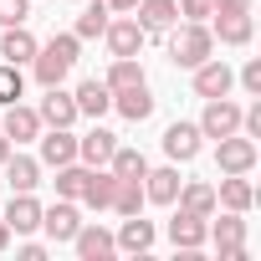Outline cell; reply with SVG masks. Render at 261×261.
Instances as JSON below:
<instances>
[{"instance_id":"cell-38","label":"cell","mask_w":261,"mask_h":261,"mask_svg":"<svg viewBox=\"0 0 261 261\" xmlns=\"http://www.w3.org/2000/svg\"><path fill=\"white\" fill-rule=\"evenodd\" d=\"M215 11H251V0H215Z\"/></svg>"},{"instance_id":"cell-5","label":"cell","mask_w":261,"mask_h":261,"mask_svg":"<svg viewBox=\"0 0 261 261\" xmlns=\"http://www.w3.org/2000/svg\"><path fill=\"white\" fill-rule=\"evenodd\" d=\"M210 241L220 251V261H246V220L236 210H225L215 225H210Z\"/></svg>"},{"instance_id":"cell-10","label":"cell","mask_w":261,"mask_h":261,"mask_svg":"<svg viewBox=\"0 0 261 261\" xmlns=\"http://www.w3.org/2000/svg\"><path fill=\"white\" fill-rule=\"evenodd\" d=\"M36 118H41V128H72L82 113H77V97H72V92H62V87H46V97H41Z\"/></svg>"},{"instance_id":"cell-14","label":"cell","mask_w":261,"mask_h":261,"mask_svg":"<svg viewBox=\"0 0 261 261\" xmlns=\"http://www.w3.org/2000/svg\"><path fill=\"white\" fill-rule=\"evenodd\" d=\"M169 241H174L179 251H200V246L210 241V225H205V215L174 210V220H169Z\"/></svg>"},{"instance_id":"cell-27","label":"cell","mask_w":261,"mask_h":261,"mask_svg":"<svg viewBox=\"0 0 261 261\" xmlns=\"http://www.w3.org/2000/svg\"><path fill=\"white\" fill-rule=\"evenodd\" d=\"M174 205H179V210H190V215H205V220L220 210V205H215V190H210V185H200V179H195V185H179Z\"/></svg>"},{"instance_id":"cell-36","label":"cell","mask_w":261,"mask_h":261,"mask_svg":"<svg viewBox=\"0 0 261 261\" xmlns=\"http://www.w3.org/2000/svg\"><path fill=\"white\" fill-rule=\"evenodd\" d=\"M236 82H241L251 97H261V57H251V62L241 67V77H236Z\"/></svg>"},{"instance_id":"cell-32","label":"cell","mask_w":261,"mask_h":261,"mask_svg":"<svg viewBox=\"0 0 261 261\" xmlns=\"http://www.w3.org/2000/svg\"><path fill=\"white\" fill-rule=\"evenodd\" d=\"M82 179H87V164H82V159L62 164L57 179H51V185H57V200H77V195H82Z\"/></svg>"},{"instance_id":"cell-8","label":"cell","mask_w":261,"mask_h":261,"mask_svg":"<svg viewBox=\"0 0 261 261\" xmlns=\"http://www.w3.org/2000/svg\"><path fill=\"white\" fill-rule=\"evenodd\" d=\"M230 87H236V72L220 57H205L195 67V97H230Z\"/></svg>"},{"instance_id":"cell-9","label":"cell","mask_w":261,"mask_h":261,"mask_svg":"<svg viewBox=\"0 0 261 261\" xmlns=\"http://www.w3.org/2000/svg\"><path fill=\"white\" fill-rule=\"evenodd\" d=\"M36 144H41V164L46 169H62V164L77 159V134H72V128H41Z\"/></svg>"},{"instance_id":"cell-6","label":"cell","mask_w":261,"mask_h":261,"mask_svg":"<svg viewBox=\"0 0 261 261\" xmlns=\"http://www.w3.org/2000/svg\"><path fill=\"white\" fill-rule=\"evenodd\" d=\"M205 26H210V36L220 46H251V31H256L251 26V11H215Z\"/></svg>"},{"instance_id":"cell-41","label":"cell","mask_w":261,"mask_h":261,"mask_svg":"<svg viewBox=\"0 0 261 261\" xmlns=\"http://www.w3.org/2000/svg\"><path fill=\"white\" fill-rule=\"evenodd\" d=\"M6 246H11V225H6V220H0V251H6Z\"/></svg>"},{"instance_id":"cell-40","label":"cell","mask_w":261,"mask_h":261,"mask_svg":"<svg viewBox=\"0 0 261 261\" xmlns=\"http://www.w3.org/2000/svg\"><path fill=\"white\" fill-rule=\"evenodd\" d=\"M11 149H16V144H11L6 134H0V164H6V159H11Z\"/></svg>"},{"instance_id":"cell-15","label":"cell","mask_w":261,"mask_h":261,"mask_svg":"<svg viewBox=\"0 0 261 261\" xmlns=\"http://www.w3.org/2000/svg\"><path fill=\"white\" fill-rule=\"evenodd\" d=\"M164 154L174 164H190L200 154V123H169L164 128Z\"/></svg>"},{"instance_id":"cell-12","label":"cell","mask_w":261,"mask_h":261,"mask_svg":"<svg viewBox=\"0 0 261 261\" xmlns=\"http://www.w3.org/2000/svg\"><path fill=\"white\" fill-rule=\"evenodd\" d=\"M0 220H6L16 236H31V230H41V200H36L31 190H26V195H11V205H6Z\"/></svg>"},{"instance_id":"cell-22","label":"cell","mask_w":261,"mask_h":261,"mask_svg":"<svg viewBox=\"0 0 261 261\" xmlns=\"http://www.w3.org/2000/svg\"><path fill=\"white\" fill-rule=\"evenodd\" d=\"M6 179H11V195L36 190V185H41V159H26V154L11 149V159H6Z\"/></svg>"},{"instance_id":"cell-29","label":"cell","mask_w":261,"mask_h":261,"mask_svg":"<svg viewBox=\"0 0 261 261\" xmlns=\"http://www.w3.org/2000/svg\"><path fill=\"white\" fill-rule=\"evenodd\" d=\"M108 210H118V215H144V179H118Z\"/></svg>"},{"instance_id":"cell-20","label":"cell","mask_w":261,"mask_h":261,"mask_svg":"<svg viewBox=\"0 0 261 261\" xmlns=\"http://www.w3.org/2000/svg\"><path fill=\"white\" fill-rule=\"evenodd\" d=\"M134 11H139L134 21H139L149 36H159V31H169V26L179 21V6H174V0H139Z\"/></svg>"},{"instance_id":"cell-17","label":"cell","mask_w":261,"mask_h":261,"mask_svg":"<svg viewBox=\"0 0 261 261\" xmlns=\"http://www.w3.org/2000/svg\"><path fill=\"white\" fill-rule=\"evenodd\" d=\"M118 251H128V256H144L149 246H154V220H144V215H123V225H118Z\"/></svg>"},{"instance_id":"cell-26","label":"cell","mask_w":261,"mask_h":261,"mask_svg":"<svg viewBox=\"0 0 261 261\" xmlns=\"http://www.w3.org/2000/svg\"><path fill=\"white\" fill-rule=\"evenodd\" d=\"M72 97H77V113H87V118H102V113L113 108V92H108V82H97V77H87Z\"/></svg>"},{"instance_id":"cell-31","label":"cell","mask_w":261,"mask_h":261,"mask_svg":"<svg viewBox=\"0 0 261 261\" xmlns=\"http://www.w3.org/2000/svg\"><path fill=\"white\" fill-rule=\"evenodd\" d=\"M108 92H118V87H134V82H144V67H139V57H113V67H108Z\"/></svg>"},{"instance_id":"cell-25","label":"cell","mask_w":261,"mask_h":261,"mask_svg":"<svg viewBox=\"0 0 261 261\" xmlns=\"http://www.w3.org/2000/svg\"><path fill=\"white\" fill-rule=\"evenodd\" d=\"M113 185H118V179H113V169H102V164H97V169H87V179H82V195H77V200H82V205H92V210H108Z\"/></svg>"},{"instance_id":"cell-21","label":"cell","mask_w":261,"mask_h":261,"mask_svg":"<svg viewBox=\"0 0 261 261\" xmlns=\"http://www.w3.org/2000/svg\"><path fill=\"white\" fill-rule=\"evenodd\" d=\"M118 149V134H108V128H92V134H82L77 139V159L87 164V169H97V164H108V154Z\"/></svg>"},{"instance_id":"cell-30","label":"cell","mask_w":261,"mask_h":261,"mask_svg":"<svg viewBox=\"0 0 261 261\" xmlns=\"http://www.w3.org/2000/svg\"><path fill=\"white\" fill-rule=\"evenodd\" d=\"M108 21H113V11H108V0H97V6H87L82 16H77V41H97L102 31H108Z\"/></svg>"},{"instance_id":"cell-24","label":"cell","mask_w":261,"mask_h":261,"mask_svg":"<svg viewBox=\"0 0 261 261\" xmlns=\"http://www.w3.org/2000/svg\"><path fill=\"white\" fill-rule=\"evenodd\" d=\"M36 36L26 31V26H6V36H0V57H6V62H16V67H26L31 57H36Z\"/></svg>"},{"instance_id":"cell-33","label":"cell","mask_w":261,"mask_h":261,"mask_svg":"<svg viewBox=\"0 0 261 261\" xmlns=\"http://www.w3.org/2000/svg\"><path fill=\"white\" fill-rule=\"evenodd\" d=\"M21 97H26V72L16 62H0V108H11Z\"/></svg>"},{"instance_id":"cell-3","label":"cell","mask_w":261,"mask_h":261,"mask_svg":"<svg viewBox=\"0 0 261 261\" xmlns=\"http://www.w3.org/2000/svg\"><path fill=\"white\" fill-rule=\"evenodd\" d=\"M215 164H220V174H251L256 169V139H246V134L215 139Z\"/></svg>"},{"instance_id":"cell-23","label":"cell","mask_w":261,"mask_h":261,"mask_svg":"<svg viewBox=\"0 0 261 261\" xmlns=\"http://www.w3.org/2000/svg\"><path fill=\"white\" fill-rule=\"evenodd\" d=\"M179 169L169 164V169H149L144 174V200H154V205H174V195H179Z\"/></svg>"},{"instance_id":"cell-28","label":"cell","mask_w":261,"mask_h":261,"mask_svg":"<svg viewBox=\"0 0 261 261\" xmlns=\"http://www.w3.org/2000/svg\"><path fill=\"white\" fill-rule=\"evenodd\" d=\"M108 169H113V179H144V174H149V159H144L139 149L118 144V149L108 154Z\"/></svg>"},{"instance_id":"cell-1","label":"cell","mask_w":261,"mask_h":261,"mask_svg":"<svg viewBox=\"0 0 261 261\" xmlns=\"http://www.w3.org/2000/svg\"><path fill=\"white\" fill-rule=\"evenodd\" d=\"M205 57H215V36H210V26H205V21H174V26H169V62L195 72Z\"/></svg>"},{"instance_id":"cell-13","label":"cell","mask_w":261,"mask_h":261,"mask_svg":"<svg viewBox=\"0 0 261 261\" xmlns=\"http://www.w3.org/2000/svg\"><path fill=\"white\" fill-rule=\"evenodd\" d=\"M77 225H82L77 200H57L51 210H41V230H46L51 241H72V236H77Z\"/></svg>"},{"instance_id":"cell-16","label":"cell","mask_w":261,"mask_h":261,"mask_svg":"<svg viewBox=\"0 0 261 261\" xmlns=\"http://www.w3.org/2000/svg\"><path fill=\"white\" fill-rule=\"evenodd\" d=\"M11 144H36V134H41V118H36V108H26V102H11L6 108V128H0Z\"/></svg>"},{"instance_id":"cell-4","label":"cell","mask_w":261,"mask_h":261,"mask_svg":"<svg viewBox=\"0 0 261 261\" xmlns=\"http://www.w3.org/2000/svg\"><path fill=\"white\" fill-rule=\"evenodd\" d=\"M225 134H241V102H230V97H205L200 139H225Z\"/></svg>"},{"instance_id":"cell-11","label":"cell","mask_w":261,"mask_h":261,"mask_svg":"<svg viewBox=\"0 0 261 261\" xmlns=\"http://www.w3.org/2000/svg\"><path fill=\"white\" fill-rule=\"evenodd\" d=\"M72 251H77L82 261H108V256L118 251V241H113V230H102L97 220H92V225L82 220V225H77V236H72Z\"/></svg>"},{"instance_id":"cell-7","label":"cell","mask_w":261,"mask_h":261,"mask_svg":"<svg viewBox=\"0 0 261 261\" xmlns=\"http://www.w3.org/2000/svg\"><path fill=\"white\" fill-rule=\"evenodd\" d=\"M102 41H108V51H113V57H139V51H144V41H149V31H144L134 16H118V21H108Z\"/></svg>"},{"instance_id":"cell-19","label":"cell","mask_w":261,"mask_h":261,"mask_svg":"<svg viewBox=\"0 0 261 261\" xmlns=\"http://www.w3.org/2000/svg\"><path fill=\"white\" fill-rule=\"evenodd\" d=\"M215 205H225V210L246 215V210L256 205V190H251V179H246V174H220V190H215Z\"/></svg>"},{"instance_id":"cell-37","label":"cell","mask_w":261,"mask_h":261,"mask_svg":"<svg viewBox=\"0 0 261 261\" xmlns=\"http://www.w3.org/2000/svg\"><path fill=\"white\" fill-rule=\"evenodd\" d=\"M21 256H26V261H41V256H46V246H41V241H26V246H21Z\"/></svg>"},{"instance_id":"cell-39","label":"cell","mask_w":261,"mask_h":261,"mask_svg":"<svg viewBox=\"0 0 261 261\" xmlns=\"http://www.w3.org/2000/svg\"><path fill=\"white\" fill-rule=\"evenodd\" d=\"M139 0H108V11H134Z\"/></svg>"},{"instance_id":"cell-18","label":"cell","mask_w":261,"mask_h":261,"mask_svg":"<svg viewBox=\"0 0 261 261\" xmlns=\"http://www.w3.org/2000/svg\"><path fill=\"white\" fill-rule=\"evenodd\" d=\"M113 108L128 118V123H144L149 113H154V92H149V82H134V87H118L113 92Z\"/></svg>"},{"instance_id":"cell-35","label":"cell","mask_w":261,"mask_h":261,"mask_svg":"<svg viewBox=\"0 0 261 261\" xmlns=\"http://www.w3.org/2000/svg\"><path fill=\"white\" fill-rule=\"evenodd\" d=\"M174 6H179L185 21H210L215 16V0H174Z\"/></svg>"},{"instance_id":"cell-34","label":"cell","mask_w":261,"mask_h":261,"mask_svg":"<svg viewBox=\"0 0 261 261\" xmlns=\"http://www.w3.org/2000/svg\"><path fill=\"white\" fill-rule=\"evenodd\" d=\"M31 0H0V26H26Z\"/></svg>"},{"instance_id":"cell-2","label":"cell","mask_w":261,"mask_h":261,"mask_svg":"<svg viewBox=\"0 0 261 261\" xmlns=\"http://www.w3.org/2000/svg\"><path fill=\"white\" fill-rule=\"evenodd\" d=\"M77 36L72 31H62V36H51L46 46H36V57H31V72H36V82L41 87H62V77L72 72V62H77Z\"/></svg>"}]
</instances>
